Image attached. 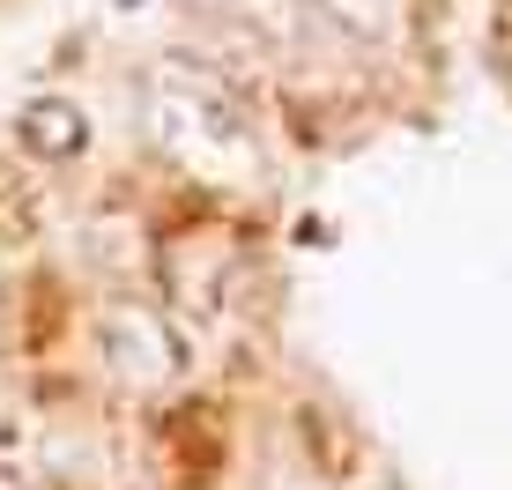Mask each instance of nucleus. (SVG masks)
<instances>
[{"label": "nucleus", "instance_id": "1", "mask_svg": "<svg viewBox=\"0 0 512 490\" xmlns=\"http://www.w3.org/2000/svg\"><path fill=\"white\" fill-rule=\"evenodd\" d=\"M141 134L171 171L201 186H253L268 171L238 82L201 52H164L141 75Z\"/></svg>", "mask_w": 512, "mask_h": 490}, {"label": "nucleus", "instance_id": "7", "mask_svg": "<svg viewBox=\"0 0 512 490\" xmlns=\"http://www.w3.org/2000/svg\"><path fill=\"white\" fill-rule=\"evenodd\" d=\"M104 8H112V15H149L156 0H104Z\"/></svg>", "mask_w": 512, "mask_h": 490}, {"label": "nucleus", "instance_id": "6", "mask_svg": "<svg viewBox=\"0 0 512 490\" xmlns=\"http://www.w3.org/2000/svg\"><path fill=\"white\" fill-rule=\"evenodd\" d=\"M498 60H505V75H512V0L498 8Z\"/></svg>", "mask_w": 512, "mask_h": 490}, {"label": "nucleus", "instance_id": "5", "mask_svg": "<svg viewBox=\"0 0 512 490\" xmlns=\"http://www.w3.org/2000/svg\"><path fill=\"white\" fill-rule=\"evenodd\" d=\"M15 127H23L30 156H45V164H60V156H82V149H90V119H82L75 97H30Z\"/></svg>", "mask_w": 512, "mask_h": 490}, {"label": "nucleus", "instance_id": "2", "mask_svg": "<svg viewBox=\"0 0 512 490\" xmlns=\"http://www.w3.org/2000/svg\"><path fill=\"white\" fill-rule=\"evenodd\" d=\"M104 372L119 379L127 394H164L179 387L186 372V335L171 312L141 305V297H119V305H104Z\"/></svg>", "mask_w": 512, "mask_h": 490}, {"label": "nucleus", "instance_id": "3", "mask_svg": "<svg viewBox=\"0 0 512 490\" xmlns=\"http://www.w3.org/2000/svg\"><path fill=\"white\" fill-rule=\"evenodd\" d=\"M238 268H245V245H238V231H223V223L179 231L156 253V275L171 283L164 297L186 320H223V312L238 305Z\"/></svg>", "mask_w": 512, "mask_h": 490}, {"label": "nucleus", "instance_id": "4", "mask_svg": "<svg viewBox=\"0 0 512 490\" xmlns=\"http://www.w3.org/2000/svg\"><path fill=\"white\" fill-rule=\"evenodd\" d=\"M320 38L349 45V52H379L409 30V0H290Z\"/></svg>", "mask_w": 512, "mask_h": 490}]
</instances>
